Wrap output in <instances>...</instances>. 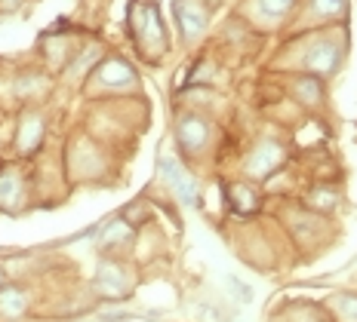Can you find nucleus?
Returning a JSON list of instances; mask_svg holds the SVG:
<instances>
[{
    "instance_id": "1",
    "label": "nucleus",
    "mask_w": 357,
    "mask_h": 322,
    "mask_svg": "<svg viewBox=\"0 0 357 322\" xmlns=\"http://www.w3.org/2000/svg\"><path fill=\"white\" fill-rule=\"evenodd\" d=\"M130 28L148 58H154L167 47V34H163V25H160V10L154 0H139V3L130 6Z\"/></svg>"
},
{
    "instance_id": "2",
    "label": "nucleus",
    "mask_w": 357,
    "mask_h": 322,
    "mask_svg": "<svg viewBox=\"0 0 357 322\" xmlns=\"http://www.w3.org/2000/svg\"><path fill=\"white\" fill-rule=\"evenodd\" d=\"M342 62V47L336 40H330V37H321V40H314L308 49H305L302 56V68L311 71V74H333L339 68Z\"/></svg>"
},
{
    "instance_id": "3",
    "label": "nucleus",
    "mask_w": 357,
    "mask_h": 322,
    "mask_svg": "<svg viewBox=\"0 0 357 322\" xmlns=\"http://www.w3.org/2000/svg\"><path fill=\"white\" fill-rule=\"evenodd\" d=\"M96 291L108 301H117V298H126L130 295V273L123 271L121 261H102L99 271H96Z\"/></svg>"
},
{
    "instance_id": "4",
    "label": "nucleus",
    "mask_w": 357,
    "mask_h": 322,
    "mask_svg": "<svg viewBox=\"0 0 357 322\" xmlns=\"http://www.w3.org/2000/svg\"><path fill=\"white\" fill-rule=\"evenodd\" d=\"M284 160H287V151H284V145H278V141H259L256 147H252V154H250V160H247V172L252 178H268V175H274L280 166H284Z\"/></svg>"
},
{
    "instance_id": "5",
    "label": "nucleus",
    "mask_w": 357,
    "mask_h": 322,
    "mask_svg": "<svg viewBox=\"0 0 357 322\" xmlns=\"http://www.w3.org/2000/svg\"><path fill=\"white\" fill-rule=\"evenodd\" d=\"M206 138H210V123L197 114H185L178 117L176 123V141L182 147V154H200L206 147Z\"/></svg>"
},
{
    "instance_id": "6",
    "label": "nucleus",
    "mask_w": 357,
    "mask_h": 322,
    "mask_svg": "<svg viewBox=\"0 0 357 322\" xmlns=\"http://www.w3.org/2000/svg\"><path fill=\"white\" fill-rule=\"evenodd\" d=\"M160 175L173 184L176 197L182 200L185 206H200V191H197V182L188 175L173 156H160Z\"/></svg>"
},
{
    "instance_id": "7",
    "label": "nucleus",
    "mask_w": 357,
    "mask_h": 322,
    "mask_svg": "<svg viewBox=\"0 0 357 322\" xmlns=\"http://www.w3.org/2000/svg\"><path fill=\"white\" fill-rule=\"evenodd\" d=\"M25 203V178L19 169H0V212H19Z\"/></svg>"
},
{
    "instance_id": "8",
    "label": "nucleus",
    "mask_w": 357,
    "mask_h": 322,
    "mask_svg": "<svg viewBox=\"0 0 357 322\" xmlns=\"http://www.w3.org/2000/svg\"><path fill=\"white\" fill-rule=\"evenodd\" d=\"M176 10V19H178V28L188 40H195L197 34L206 31V6L200 0H178L173 6Z\"/></svg>"
},
{
    "instance_id": "9",
    "label": "nucleus",
    "mask_w": 357,
    "mask_h": 322,
    "mask_svg": "<svg viewBox=\"0 0 357 322\" xmlns=\"http://www.w3.org/2000/svg\"><path fill=\"white\" fill-rule=\"evenodd\" d=\"M43 132H47V123H43L40 114H22L19 129H16V147H19V154L31 156L37 147L43 145Z\"/></svg>"
},
{
    "instance_id": "10",
    "label": "nucleus",
    "mask_w": 357,
    "mask_h": 322,
    "mask_svg": "<svg viewBox=\"0 0 357 322\" xmlns=\"http://www.w3.org/2000/svg\"><path fill=\"white\" fill-rule=\"evenodd\" d=\"M96 80H99L102 86H111V89L136 86V71H132L130 62H123V58H105V62L96 68Z\"/></svg>"
},
{
    "instance_id": "11",
    "label": "nucleus",
    "mask_w": 357,
    "mask_h": 322,
    "mask_svg": "<svg viewBox=\"0 0 357 322\" xmlns=\"http://www.w3.org/2000/svg\"><path fill=\"white\" fill-rule=\"evenodd\" d=\"M228 206H231V212L241 215V218L256 215V209H259L256 187H250V184H228Z\"/></svg>"
},
{
    "instance_id": "12",
    "label": "nucleus",
    "mask_w": 357,
    "mask_h": 322,
    "mask_svg": "<svg viewBox=\"0 0 357 322\" xmlns=\"http://www.w3.org/2000/svg\"><path fill=\"white\" fill-rule=\"evenodd\" d=\"M28 310V295L22 286H0V316L19 319Z\"/></svg>"
},
{
    "instance_id": "13",
    "label": "nucleus",
    "mask_w": 357,
    "mask_h": 322,
    "mask_svg": "<svg viewBox=\"0 0 357 322\" xmlns=\"http://www.w3.org/2000/svg\"><path fill=\"white\" fill-rule=\"evenodd\" d=\"M130 239H132V224L126 221V218H114L105 230H102L99 249L102 252H114V249H121V245L130 243Z\"/></svg>"
},
{
    "instance_id": "14",
    "label": "nucleus",
    "mask_w": 357,
    "mask_h": 322,
    "mask_svg": "<svg viewBox=\"0 0 357 322\" xmlns=\"http://www.w3.org/2000/svg\"><path fill=\"white\" fill-rule=\"evenodd\" d=\"M345 6H348V0H311V10H314V16H321V19L342 16Z\"/></svg>"
},
{
    "instance_id": "15",
    "label": "nucleus",
    "mask_w": 357,
    "mask_h": 322,
    "mask_svg": "<svg viewBox=\"0 0 357 322\" xmlns=\"http://www.w3.org/2000/svg\"><path fill=\"white\" fill-rule=\"evenodd\" d=\"M296 6V0H259V10L265 13V16H287L289 10Z\"/></svg>"
},
{
    "instance_id": "16",
    "label": "nucleus",
    "mask_w": 357,
    "mask_h": 322,
    "mask_svg": "<svg viewBox=\"0 0 357 322\" xmlns=\"http://www.w3.org/2000/svg\"><path fill=\"white\" fill-rule=\"evenodd\" d=\"M296 92H299L302 99H308V102H317L321 99V80H314V77L302 80V83H296Z\"/></svg>"
},
{
    "instance_id": "17",
    "label": "nucleus",
    "mask_w": 357,
    "mask_h": 322,
    "mask_svg": "<svg viewBox=\"0 0 357 322\" xmlns=\"http://www.w3.org/2000/svg\"><path fill=\"white\" fill-rule=\"evenodd\" d=\"M0 286H3V273H0Z\"/></svg>"
}]
</instances>
